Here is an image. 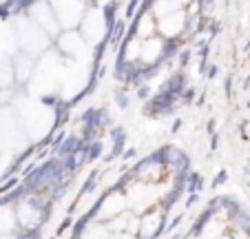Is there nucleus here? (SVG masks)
Listing matches in <instances>:
<instances>
[{
    "label": "nucleus",
    "mask_w": 250,
    "mask_h": 239,
    "mask_svg": "<svg viewBox=\"0 0 250 239\" xmlns=\"http://www.w3.org/2000/svg\"><path fill=\"white\" fill-rule=\"evenodd\" d=\"M16 40H18L20 47H22L24 51H29V53H38L36 49H44V47H47L44 31L36 22H27V20H24V22L18 27Z\"/></svg>",
    "instance_id": "f257e3e1"
},
{
    "label": "nucleus",
    "mask_w": 250,
    "mask_h": 239,
    "mask_svg": "<svg viewBox=\"0 0 250 239\" xmlns=\"http://www.w3.org/2000/svg\"><path fill=\"white\" fill-rule=\"evenodd\" d=\"M16 215L11 206H0V235H9L14 230Z\"/></svg>",
    "instance_id": "6e6552de"
},
{
    "label": "nucleus",
    "mask_w": 250,
    "mask_h": 239,
    "mask_svg": "<svg viewBox=\"0 0 250 239\" xmlns=\"http://www.w3.org/2000/svg\"><path fill=\"white\" fill-rule=\"evenodd\" d=\"M51 11H53V18H56V22L60 20L64 27H73V24H78L82 20V11H84V5H80V2H56V5H51Z\"/></svg>",
    "instance_id": "7ed1b4c3"
},
{
    "label": "nucleus",
    "mask_w": 250,
    "mask_h": 239,
    "mask_svg": "<svg viewBox=\"0 0 250 239\" xmlns=\"http://www.w3.org/2000/svg\"><path fill=\"white\" fill-rule=\"evenodd\" d=\"M126 206L128 204H126V195L124 193H120V191L109 193V197L104 199L102 208H100V219H109V221L118 219L120 215H124L128 211Z\"/></svg>",
    "instance_id": "20e7f679"
},
{
    "label": "nucleus",
    "mask_w": 250,
    "mask_h": 239,
    "mask_svg": "<svg viewBox=\"0 0 250 239\" xmlns=\"http://www.w3.org/2000/svg\"><path fill=\"white\" fill-rule=\"evenodd\" d=\"M82 239H111V230H109V226L93 224L82 233Z\"/></svg>",
    "instance_id": "1a4fd4ad"
},
{
    "label": "nucleus",
    "mask_w": 250,
    "mask_h": 239,
    "mask_svg": "<svg viewBox=\"0 0 250 239\" xmlns=\"http://www.w3.org/2000/svg\"><path fill=\"white\" fill-rule=\"evenodd\" d=\"M162 217H164L162 208H148V211L142 215V219H140L142 237H144V239L155 237V235L160 233V228H162Z\"/></svg>",
    "instance_id": "39448f33"
},
{
    "label": "nucleus",
    "mask_w": 250,
    "mask_h": 239,
    "mask_svg": "<svg viewBox=\"0 0 250 239\" xmlns=\"http://www.w3.org/2000/svg\"><path fill=\"white\" fill-rule=\"evenodd\" d=\"M86 20H84V33H82V40L89 44H98L100 40L104 38L106 33V18L98 11H89L84 14Z\"/></svg>",
    "instance_id": "f03ea898"
},
{
    "label": "nucleus",
    "mask_w": 250,
    "mask_h": 239,
    "mask_svg": "<svg viewBox=\"0 0 250 239\" xmlns=\"http://www.w3.org/2000/svg\"><path fill=\"white\" fill-rule=\"evenodd\" d=\"M0 239H14V237H9V235H0Z\"/></svg>",
    "instance_id": "9b49d317"
},
{
    "label": "nucleus",
    "mask_w": 250,
    "mask_h": 239,
    "mask_svg": "<svg viewBox=\"0 0 250 239\" xmlns=\"http://www.w3.org/2000/svg\"><path fill=\"white\" fill-rule=\"evenodd\" d=\"M111 239H135L133 235H126V233H118V235H113Z\"/></svg>",
    "instance_id": "9d476101"
},
{
    "label": "nucleus",
    "mask_w": 250,
    "mask_h": 239,
    "mask_svg": "<svg viewBox=\"0 0 250 239\" xmlns=\"http://www.w3.org/2000/svg\"><path fill=\"white\" fill-rule=\"evenodd\" d=\"M16 217H18V221L22 226H36L40 221V208L38 206H33V204L29 202H22L18 204V213H16Z\"/></svg>",
    "instance_id": "0eeeda50"
},
{
    "label": "nucleus",
    "mask_w": 250,
    "mask_h": 239,
    "mask_svg": "<svg viewBox=\"0 0 250 239\" xmlns=\"http://www.w3.org/2000/svg\"><path fill=\"white\" fill-rule=\"evenodd\" d=\"M162 49H164V43H162L160 38H148V40H144V43H140V53H137V58L144 62H155L157 58L162 56Z\"/></svg>",
    "instance_id": "423d86ee"
}]
</instances>
